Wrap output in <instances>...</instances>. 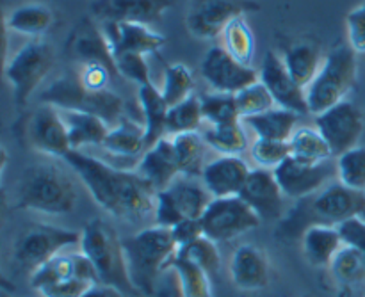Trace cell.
I'll return each mask as SVG.
<instances>
[{
    "mask_svg": "<svg viewBox=\"0 0 365 297\" xmlns=\"http://www.w3.org/2000/svg\"><path fill=\"white\" fill-rule=\"evenodd\" d=\"M359 61L356 52L349 45H337L327 57L319 73L310 82L307 91V103L312 114H321L330 107L344 102L356 82Z\"/></svg>",
    "mask_w": 365,
    "mask_h": 297,
    "instance_id": "8992f818",
    "label": "cell"
},
{
    "mask_svg": "<svg viewBox=\"0 0 365 297\" xmlns=\"http://www.w3.org/2000/svg\"><path fill=\"white\" fill-rule=\"evenodd\" d=\"M299 121V114L292 110L274 107L267 113L259 114L242 120V123L248 125L257 135V139H267V141H284L289 142L294 132L298 130L296 125Z\"/></svg>",
    "mask_w": 365,
    "mask_h": 297,
    "instance_id": "83f0119b",
    "label": "cell"
},
{
    "mask_svg": "<svg viewBox=\"0 0 365 297\" xmlns=\"http://www.w3.org/2000/svg\"><path fill=\"white\" fill-rule=\"evenodd\" d=\"M178 253L187 256V259L192 260L195 264H198V266L202 267V269H205L210 276H212V274H217V271L221 269V255L220 249H217V242L210 241L205 235L196 239L191 244L180 248Z\"/></svg>",
    "mask_w": 365,
    "mask_h": 297,
    "instance_id": "ee69618b",
    "label": "cell"
},
{
    "mask_svg": "<svg viewBox=\"0 0 365 297\" xmlns=\"http://www.w3.org/2000/svg\"><path fill=\"white\" fill-rule=\"evenodd\" d=\"M75 77L89 91H107L109 89L107 85L114 73L102 63H81Z\"/></svg>",
    "mask_w": 365,
    "mask_h": 297,
    "instance_id": "7dc6e473",
    "label": "cell"
},
{
    "mask_svg": "<svg viewBox=\"0 0 365 297\" xmlns=\"http://www.w3.org/2000/svg\"><path fill=\"white\" fill-rule=\"evenodd\" d=\"M202 105H200V96L192 95L184 102L170 107L166 120V134L178 135V134H191L198 132L202 125Z\"/></svg>",
    "mask_w": 365,
    "mask_h": 297,
    "instance_id": "60d3db41",
    "label": "cell"
},
{
    "mask_svg": "<svg viewBox=\"0 0 365 297\" xmlns=\"http://www.w3.org/2000/svg\"><path fill=\"white\" fill-rule=\"evenodd\" d=\"M24 139L36 152L64 159L71 152L68 128L59 109L43 103L24 120Z\"/></svg>",
    "mask_w": 365,
    "mask_h": 297,
    "instance_id": "4fadbf2b",
    "label": "cell"
},
{
    "mask_svg": "<svg viewBox=\"0 0 365 297\" xmlns=\"http://www.w3.org/2000/svg\"><path fill=\"white\" fill-rule=\"evenodd\" d=\"M29 281L39 297H81L98 283V278L81 249H66L38 267L29 276Z\"/></svg>",
    "mask_w": 365,
    "mask_h": 297,
    "instance_id": "5b68a950",
    "label": "cell"
},
{
    "mask_svg": "<svg viewBox=\"0 0 365 297\" xmlns=\"http://www.w3.org/2000/svg\"><path fill=\"white\" fill-rule=\"evenodd\" d=\"M305 209L309 212V226L328 224L341 226L349 219L360 217L365 210V192L346 187L344 184H330L317 194L307 198Z\"/></svg>",
    "mask_w": 365,
    "mask_h": 297,
    "instance_id": "7c38bea8",
    "label": "cell"
},
{
    "mask_svg": "<svg viewBox=\"0 0 365 297\" xmlns=\"http://www.w3.org/2000/svg\"><path fill=\"white\" fill-rule=\"evenodd\" d=\"M138 98L139 105H141L143 120H145L143 125H145L146 132V145L150 148L166 134V120L170 105L164 100L163 93L155 88V84L139 85Z\"/></svg>",
    "mask_w": 365,
    "mask_h": 297,
    "instance_id": "f546056e",
    "label": "cell"
},
{
    "mask_svg": "<svg viewBox=\"0 0 365 297\" xmlns=\"http://www.w3.org/2000/svg\"><path fill=\"white\" fill-rule=\"evenodd\" d=\"M78 244H81L78 231L50 226V224H36L16 239L13 246V260L31 276L43 264Z\"/></svg>",
    "mask_w": 365,
    "mask_h": 297,
    "instance_id": "30bf717a",
    "label": "cell"
},
{
    "mask_svg": "<svg viewBox=\"0 0 365 297\" xmlns=\"http://www.w3.org/2000/svg\"><path fill=\"white\" fill-rule=\"evenodd\" d=\"M235 102H237L241 120L259 116V114H264L277 107L273 95H271L269 89H267L260 80L248 85V88L241 89L239 93H235Z\"/></svg>",
    "mask_w": 365,
    "mask_h": 297,
    "instance_id": "7bdbcfd3",
    "label": "cell"
},
{
    "mask_svg": "<svg viewBox=\"0 0 365 297\" xmlns=\"http://www.w3.org/2000/svg\"><path fill=\"white\" fill-rule=\"evenodd\" d=\"M192 91H195V77L185 64L175 63L166 66L160 93H163L168 105L173 107L184 102L189 96H192Z\"/></svg>",
    "mask_w": 365,
    "mask_h": 297,
    "instance_id": "ab89813d",
    "label": "cell"
},
{
    "mask_svg": "<svg viewBox=\"0 0 365 297\" xmlns=\"http://www.w3.org/2000/svg\"><path fill=\"white\" fill-rule=\"evenodd\" d=\"M316 127L330 145L334 157L359 146L365 128L362 110L351 102H341L316 116Z\"/></svg>",
    "mask_w": 365,
    "mask_h": 297,
    "instance_id": "9a60e30c",
    "label": "cell"
},
{
    "mask_svg": "<svg viewBox=\"0 0 365 297\" xmlns=\"http://www.w3.org/2000/svg\"><path fill=\"white\" fill-rule=\"evenodd\" d=\"M260 82L269 89L273 95L277 107L292 110V113L309 114V103H307V91L302 85L296 84L294 78L289 73L284 63V57L274 52H267L260 68Z\"/></svg>",
    "mask_w": 365,
    "mask_h": 297,
    "instance_id": "ac0fdd59",
    "label": "cell"
},
{
    "mask_svg": "<svg viewBox=\"0 0 365 297\" xmlns=\"http://www.w3.org/2000/svg\"><path fill=\"white\" fill-rule=\"evenodd\" d=\"M200 105H202L203 120L209 121L210 127L239 123L241 121L235 95H230V93H203L200 96Z\"/></svg>",
    "mask_w": 365,
    "mask_h": 297,
    "instance_id": "8d00e7d4",
    "label": "cell"
},
{
    "mask_svg": "<svg viewBox=\"0 0 365 297\" xmlns=\"http://www.w3.org/2000/svg\"><path fill=\"white\" fill-rule=\"evenodd\" d=\"M360 217H362V219L365 221V210H364V214H362V216H360Z\"/></svg>",
    "mask_w": 365,
    "mask_h": 297,
    "instance_id": "f5cc1de1",
    "label": "cell"
},
{
    "mask_svg": "<svg viewBox=\"0 0 365 297\" xmlns=\"http://www.w3.org/2000/svg\"><path fill=\"white\" fill-rule=\"evenodd\" d=\"M228 273L235 288L242 292L262 291L269 285L271 264L267 253L253 244H242L232 253Z\"/></svg>",
    "mask_w": 365,
    "mask_h": 297,
    "instance_id": "44dd1931",
    "label": "cell"
},
{
    "mask_svg": "<svg viewBox=\"0 0 365 297\" xmlns=\"http://www.w3.org/2000/svg\"><path fill=\"white\" fill-rule=\"evenodd\" d=\"M250 153H252V159L255 160L257 166L273 171L291 157V148H289V142L284 141L257 139L250 148Z\"/></svg>",
    "mask_w": 365,
    "mask_h": 297,
    "instance_id": "f6af8a7d",
    "label": "cell"
},
{
    "mask_svg": "<svg viewBox=\"0 0 365 297\" xmlns=\"http://www.w3.org/2000/svg\"><path fill=\"white\" fill-rule=\"evenodd\" d=\"M56 56L46 41L36 39L21 46L6 64L4 77L11 84L16 105H25L29 96L38 89L52 71Z\"/></svg>",
    "mask_w": 365,
    "mask_h": 297,
    "instance_id": "9c48e42d",
    "label": "cell"
},
{
    "mask_svg": "<svg viewBox=\"0 0 365 297\" xmlns=\"http://www.w3.org/2000/svg\"><path fill=\"white\" fill-rule=\"evenodd\" d=\"M346 31H348L349 46L356 53H365V0L348 13Z\"/></svg>",
    "mask_w": 365,
    "mask_h": 297,
    "instance_id": "c3c4849f",
    "label": "cell"
},
{
    "mask_svg": "<svg viewBox=\"0 0 365 297\" xmlns=\"http://www.w3.org/2000/svg\"><path fill=\"white\" fill-rule=\"evenodd\" d=\"M177 276V285L180 297H214L210 274L205 269L189 260L187 256L177 253L171 266Z\"/></svg>",
    "mask_w": 365,
    "mask_h": 297,
    "instance_id": "d6a6232c",
    "label": "cell"
},
{
    "mask_svg": "<svg viewBox=\"0 0 365 297\" xmlns=\"http://www.w3.org/2000/svg\"><path fill=\"white\" fill-rule=\"evenodd\" d=\"M250 0H189L185 27L195 38L214 39L223 34L225 27L246 9H255Z\"/></svg>",
    "mask_w": 365,
    "mask_h": 297,
    "instance_id": "5bb4252c",
    "label": "cell"
},
{
    "mask_svg": "<svg viewBox=\"0 0 365 297\" xmlns=\"http://www.w3.org/2000/svg\"><path fill=\"white\" fill-rule=\"evenodd\" d=\"M212 199L205 185L180 174L170 187L157 192L153 210L155 223L164 228H173L185 219H202Z\"/></svg>",
    "mask_w": 365,
    "mask_h": 297,
    "instance_id": "ba28073f",
    "label": "cell"
},
{
    "mask_svg": "<svg viewBox=\"0 0 365 297\" xmlns=\"http://www.w3.org/2000/svg\"><path fill=\"white\" fill-rule=\"evenodd\" d=\"M102 31L109 41L113 56L120 53H148L157 52L164 46L166 38L152 31L148 25L130 24V21H103Z\"/></svg>",
    "mask_w": 365,
    "mask_h": 297,
    "instance_id": "7402d4cb",
    "label": "cell"
},
{
    "mask_svg": "<svg viewBox=\"0 0 365 297\" xmlns=\"http://www.w3.org/2000/svg\"><path fill=\"white\" fill-rule=\"evenodd\" d=\"M77 189L70 174L50 162L25 167L16 189V209L45 216H66L77 205Z\"/></svg>",
    "mask_w": 365,
    "mask_h": 297,
    "instance_id": "7a4b0ae2",
    "label": "cell"
},
{
    "mask_svg": "<svg viewBox=\"0 0 365 297\" xmlns=\"http://www.w3.org/2000/svg\"><path fill=\"white\" fill-rule=\"evenodd\" d=\"M221 38H223V48L232 57H235L239 63L246 64V66H252L253 56H255V36L245 18L235 16L225 27Z\"/></svg>",
    "mask_w": 365,
    "mask_h": 297,
    "instance_id": "d590c367",
    "label": "cell"
},
{
    "mask_svg": "<svg viewBox=\"0 0 365 297\" xmlns=\"http://www.w3.org/2000/svg\"><path fill=\"white\" fill-rule=\"evenodd\" d=\"M328 269H330L334 280L346 287L365 283V255L355 248L342 246Z\"/></svg>",
    "mask_w": 365,
    "mask_h": 297,
    "instance_id": "74e56055",
    "label": "cell"
},
{
    "mask_svg": "<svg viewBox=\"0 0 365 297\" xmlns=\"http://www.w3.org/2000/svg\"><path fill=\"white\" fill-rule=\"evenodd\" d=\"M337 228L339 231H341L344 246L359 249L360 253L365 255V221L362 217H355V219L346 221V223H342L341 226Z\"/></svg>",
    "mask_w": 365,
    "mask_h": 297,
    "instance_id": "681fc988",
    "label": "cell"
},
{
    "mask_svg": "<svg viewBox=\"0 0 365 297\" xmlns=\"http://www.w3.org/2000/svg\"><path fill=\"white\" fill-rule=\"evenodd\" d=\"M68 50L81 63H102L118 75L116 61L102 27H96L91 20H82L68 39Z\"/></svg>",
    "mask_w": 365,
    "mask_h": 297,
    "instance_id": "d4e9b609",
    "label": "cell"
},
{
    "mask_svg": "<svg viewBox=\"0 0 365 297\" xmlns=\"http://www.w3.org/2000/svg\"><path fill=\"white\" fill-rule=\"evenodd\" d=\"M173 141L175 157H177L178 170L182 177L187 178H202L203 170H205V146L203 135L198 132L191 134H178L171 135Z\"/></svg>",
    "mask_w": 365,
    "mask_h": 297,
    "instance_id": "1f68e13d",
    "label": "cell"
},
{
    "mask_svg": "<svg viewBox=\"0 0 365 297\" xmlns=\"http://www.w3.org/2000/svg\"><path fill=\"white\" fill-rule=\"evenodd\" d=\"M70 135V146L75 152H82L88 146H102L110 127L100 116L77 110H59Z\"/></svg>",
    "mask_w": 365,
    "mask_h": 297,
    "instance_id": "4316f807",
    "label": "cell"
},
{
    "mask_svg": "<svg viewBox=\"0 0 365 297\" xmlns=\"http://www.w3.org/2000/svg\"><path fill=\"white\" fill-rule=\"evenodd\" d=\"M252 170L239 155H223L205 166L202 184L212 198H235L242 192Z\"/></svg>",
    "mask_w": 365,
    "mask_h": 297,
    "instance_id": "603a6c76",
    "label": "cell"
},
{
    "mask_svg": "<svg viewBox=\"0 0 365 297\" xmlns=\"http://www.w3.org/2000/svg\"><path fill=\"white\" fill-rule=\"evenodd\" d=\"M118 68V75L135 82L138 85L153 84L150 66L146 63V56L141 53H120L114 57Z\"/></svg>",
    "mask_w": 365,
    "mask_h": 297,
    "instance_id": "bcb514c9",
    "label": "cell"
},
{
    "mask_svg": "<svg viewBox=\"0 0 365 297\" xmlns=\"http://www.w3.org/2000/svg\"><path fill=\"white\" fill-rule=\"evenodd\" d=\"M239 198L262 221L280 219L284 216L285 194L271 170H252Z\"/></svg>",
    "mask_w": 365,
    "mask_h": 297,
    "instance_id": "d6986e66",
    "label": "cell"
},
{
    "mask_svg": "<svg viewBox=\"0 0 365 297\" xmlns=\"http://www.w3.org/2000/svg\"><path fill=\"white\" fill-rule=\"evenodd\" d=\"M284 63L287 66L291 77L296 80V84L307 89L310 85V82L316 78V75L319 73L324 59L321 56V48L316 43L305 41L291 46L285 52Z\"/></svg>",
    "mask_w": 365,
    "mask_h": 297,
    "instance_id": "4dcf8cb0",
    "label": "cell"
},
{
    "mask_svg": "<svg viewBox=\"0 0 365 297\" xmlns=\"http://www.w3.org/2000/svg\"><path fill=\"white\" fill-rule=\"evenodd\" d=\"M52 21L53 14L46 6H43V4H24V6L11 11L6 20V27L18 32V34L39 36L48 31Z\"/></svg>",
    "mask_w": 365,
    "mask_h": 297,
    "instance_id": "836d02e7",
    "label": "cell"
},
{
    "mask_svg": "<svg viewBox=\"0 0 365 297\" xmlns=\"http://www.w3.org/2000/svg\"><path fill=\"white\" fill-rule=\"evenodd\" d=\"M335 170L341 184L365 192V146H355L339 155Z\"/></svg>",
    "mask_w": 365,
    "mask_h": 297,
    "instance_id": "b9f144b4",
    "label": "cell"
},
{
    "mask_svg": "<svg viewBox=\"0 0 365 297\" xmlns=\"http://www.w3.org/2000/svg\"><path fill=\"white\" fill-rule=\"evenodd\" d=\"M41 100L46 105H52L59 110H77V113H89L100 116L110 128L116 127L123 120V100L113 91H89L75 75L53 80L45 91L41 93Z\"/></svg>",
    "mask_w": 365,
    "mask_h": 297,
    "instance_id": "52a82bcc",
    "label": "cell"
},
{
    "mask_svg": "<svg viewBox=\"0 0 365 297\" xmlns=\"http://www.w3.org/2000/svg\"><path fill=\"white\" fill-rule=\"evenodd\" d=\"M200 221L203 235L214 242L235 241L262 223V219L239 196L214 198Z\"/></svg>",
    "mask_w": 365,
    "mask_h": 297,
    "instance_id": "8fae6325",
    "label": "cell"
},
{
    "mask_svg": "<svg viewBox=\"0 0 365 297\" xmlns=\"http://www.w3.org/2000/svg\"><path fill=\"white\" fill-rule=\"evenodd\" d=\"M273 173L285 198L305 199L324 189L328 180L337 174V170L335 166H331L330 160L312 164L291 155L277 170H273Z\"/></svg>",
    "mask_w": 365,
    "mask_h": 297,
    "instance_id": "e0dca14e",
    "label": "cell"
},
{
    "mask_svg": "<svg viewBox=\"0 0 365 297\" xmlns=\"http://www.w3.org/2000/svg\"><path fill=\"white\" fill-rule=\"evenodd\" d=\"M81 297H130L123 292H120L118 288L109 287V285L103 283H95L88 292H84Z\"/></svg>",
    "mask_w": 365,
    "mask_h": 297,
    "instance_id": "816d5d0a",
    "label": "cell"
},
{
    "mask_svg": "<svg viewBox=\"0 0 365 297\" xmlns=\"http://www.w3.org/2000/svg\"><path fill=\"white\" fill-rule=\"evenodd\" d=\"M123 249L132 283L141 296H152L155 292L160 274L171 269L178 253L170 228L159 224L123 239Z\"/></svg>",
    "mask_w": 365,
    "mask_h": 297,
    "instance_id": "3957f363",
    "label": "cell"
},
{
    "mask_svg": "<svg viewBox=\"0 0 365 297\" xmlns=\"http://www.w3.org/2000/svg\"><path fill=\"white\" fill-rule=\"evenodd\" d=\"M64 160L96 205L116 219L143 221L155 210L157 192L138 171L120 170L75 150L68 152Z\"/></svg>",
    "mask_w": 365,
    "mask_h": 297,
    "instance_id": "6da1fadb",
    "label": "cell"
},
{
    "mask_svg": "<svg viewBox=\"0 0 365 297\" xmlns=\"http://www.w3.org/2000/svg\"><path fill=\"white\" fill-rule=\"evenodd\" d=\"M171 234H173L175 242H177L178 249L184 248V246L191 244L196 239L203 237V228L202 221L200 219H185L182 223H178L177 226L170 228Z\"/></svg>",
    "mask_w": 365,
    "mask_h": 297,
    "instance_id": "f907efd6",
    "label": "cell"
},
{
    "mask_svg": "<svg viewBox=\"0 0 365 297\" xmlns=\"http://www.w3.org/2000/svg\"><path fill=\"white\" fill-rule=\"evenodd\" d=\"M344 246L337 226L312 224L302 234V249L307 262L314 267H330L331 260Z\"/></svg>",
    "mask_w": 365,
    "mask_h": 297,
    "instance_id": "484cf974",
    "label": "cell"
},
{
    "mask_svg": "<svg viewBox=\"0 0 365 297\" xmlns=\"http://www.w3.org/2000/svg\"><path fill=\"white\" fill-rule=\"evenodd\" d=\"M203 141L207 142V146L223 153V155H241L248 148V139H246L241 121L210 127L203 134Z\"/></svg>",
    "mask_w": 365,
    "mask_h": 297,
    "instance_id": "f35d334b",
    "label": "cell"
},
{
    "mask_svg": "<svg viewBox=\"0 0 365 297\" xmlns=\"http://www.w3.org/2000/svg\"><path fill=\"white\" fill-rule=\"evenodd\" d=\"M289 148H291L292 157L312 164L328 162L334 157L330 145L317 128H298L289 141Z\"/></svg>",
    "mask_w": 365,
    "mask_h": 297,
    "instance_id": "e575fe53",
    "label": "cell"
},
{
    "mask_svg": "<svg viewBox=\"0 0 365 297\" xmlns=\"http://www.w3.org/2000/svg\"><path fill=\"white\" fill-rule=\"evenodd\" d=\"M81 251L95 267L98 283L118 288L130 297H141L128 273L127 256L123 249V239L107 221L95 217L88 221L81 231Z\"/></svg>",
    "mask_w": 365,
    "mask_h": 297,
    "instance_id": "277c9868",
    "label": "cell"
},
{
    "mask_svg": "<svg viewBox=\"0 0 365 297\" xmlns=\"http://www.w3.org/2000/svg\"><path fill=\"white\" fill-rule=\"evenodd\" d=\"M135 171L148 182L150 187L155 192L170 187L180 177L177 157H175L173 141L163 137L155 145L150 146L141 155V160H139Z\"/></svg>",
    "mask_w": 365,
    "mask_h": 297,
    "instance_id": "cb8c5ba5",
    "label": "cell"
},
{
    "mask_svg": "<svg viewBox=\"0 0 365 297\" xmlns=\"http://www.w3.org/2000/svg\"><path fill=\"white\" fill-rule=\"evenodd\" d=\"M100 148L110 155L123 157V159H134L141 155L148 150L145 125L123 118L116 127L110 128Z\"/></svg>",
    "mask_w": 365,
    "mask_h": 297,
    "instance_id": "f1b7e54d",
    "label": "cell"
},
{
    "mask_svg": "<svg viewBox=\"0 0 365 297\" xmlns=\"http://www.w3.org/2000/svg\"><path fill=\"white\" fill-rule=\"evenodd\" d=\"M200 73L212 91L230 95L260 80V73H257L252 66L239 63L223 46H212L207 50L200 64Z\"/></svg>",
    "mask_w": 365,
    "mask_h": 297,
    "instance_id": "2e32d148",
    "label": "cell"
},
{
    "mask_svg": "<svg viewBox=\"0 0 365 297\" xmlns=\"http://www.w3.org/2000/svg\"><path fill=\"white\" fill-rule=\"evenodd\" d=\"M177 0H95L91 4L93 16L100 21H130L153 25L160 21Z\"/></svg>",
    "mask_w": 365,
    "mask_h": 297,
    "instance_id": "ffe728a7",
    "label": "cell"
}]
</instances>
